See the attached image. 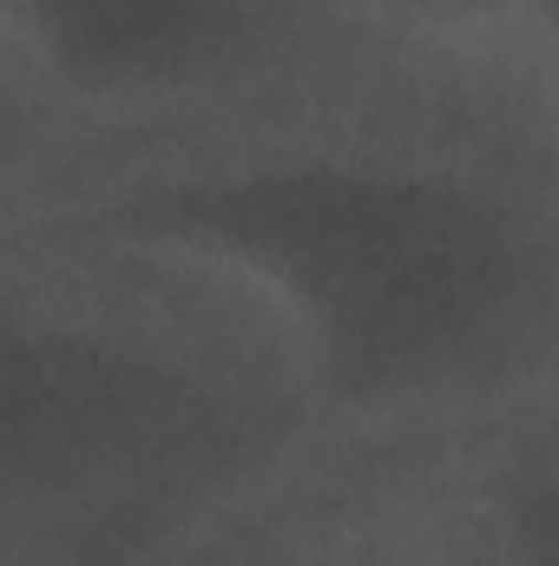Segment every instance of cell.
I'll return each instance as SVG.
<instances>
[{"label": "cell", "instance_id": "6da1fadb", "mask_svg": "<svg viewBox=\"0 0 559 566\" xmlns=\"http://www.w3.org/2000/svg\"><path fill=\"white\" fill-rule=\"evenodd\" d=\"M316 389L224 251L106 211L27 283L0 264V566H139L251 474Z\"/></svg>", "mask_w": 559, "mask_h": 566}, {"label": "cell", "instance_id": "7a4b0ae2", "mask_svg": "<svg viewBox=\"0 0 559 566\" xmlns=\"http://www.w3.org/2000/svg\"><path fill=\"white\" fill-rule=\"evenodd\" d=\"M106 211L244 264L289 310L316 389L362 416L500 396L547 356V231L474 171L309 158Z\"/></svg>", "mask_w": 559, "mask_h": 566}]
</instances>
